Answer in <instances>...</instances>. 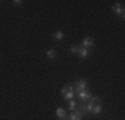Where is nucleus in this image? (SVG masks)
Masks as SVG:
<instances>
[{
  "instance_id": "nucleus-2",
  "label": "nucleus",
  "mask_w": 125,
  "mask_h": 120,
  "mask_svg": "<svg viewBox=\"0 0 125 120\" xmlns=\"http://www.w3.org/2000/svg\"><path fill=\"white\" fill-rule=\"evenodd\" d=\"M87 87H88V83H87V80H84V79H80L79 82L76 83V85H75V91L77 92V94H80V92L85 91V89H87Z\"/></svg>"
},
{
  "instance_id": "nucleus-16",
  "label": "nucleus",
  "mask_w": 125,
  "mask_h": 120,
  "mask_svg": "<svg viewBox=\"0 0 125 120\" xmlns=\"http://www.w3.org/2000/svg\"><path fill=\"white\" fill-rule=\"evenodd\" d=\"M64 120H69V119H64Z\"/></svg>"
},
{
  "instance_id": "nucleus-13",
  "label": "nucleus",
  "mask_w": 125,
  "mask_h": 120,
  "mask_svg": "<svg viewBox=\"0 0 125 120\" xmlns=\"http://www.w3.org/2000/svg\"><path fill=\"white\" fill-rule=\"evenodd\" d=\"M76 107H77L76 101H75V100H71V101H69V109H71V112H72V111H75Z\"/></svg>"
},
{
  "instance_id": "nucleus-8",
  "label": "nucleus",
  "mask_w": 125,
  "mask_h": 120,
  "mask_svg": "<svg viewBox=\"0 0 125 120\" xmlns=\"http://www.w3.org/2000/svg\"><path fill=\"white\" fill-rule=\"evenodd\" d=\"M79 55H80V58H81V59H88V56H89V51H88V48L80 47Z\"/></svg>"
},
{
  "instance_id": "nucleus-4",
  "label": "nucleus",
  "mask_w": 125,
  "mask_h": 120,
  "mask_svg": "<svg viewBox=\"0 0 125 120\" xmlns=\"http://www.w3.org/2000/svg\"><path fill=\"white\" fill-rule=\"evenodd\" d=\"M62 96H64L65 100H69V101H71V100H73V99H75V89H73V87H72V85H69L68 91L65 92V94L62 95Z\"/></svg>"
},
{
  "instance_id": "nucleus-14",
  "label": "nucleus",
  "mask_w": 125,
  "mask_h": 120,
  "mask_svg": "<svg viewBox=\"0 0 125 120\" xmlns=\"http://www.w3.org/2000/svg\"><path fill=\"white\" fill-rule=\"evenodd\" d=\"M23 3H24L23 0H15L13 4H15V5H23Z\"/></svg>"
},
{
  "instance_id": "nucleus-9",
  "label": "nucleus",
  "mask_w": 125,
  "mask_h": 120,
  "mask_svg": "<svg viewBox=\"0 0 125 120\" xmlns=\"http://www.w3.org/2000/svg\"><path fill=\"white\" fill-rule=\"evenodd\" d=\"M65 115H67V111L62 107H59L57 109H56V116H57L59 119H65Z\"/></svg>"
},
{
  "instance_id": "nucleus-11",
  "label": "nucleus",
  "mask_w": 125,
  "mask_h": 120,
  "mask_svg": "<svg viewBox=\"0 0 125 120\" xmlns=\"http://www.w3.org/2000/svg\"><path fill=\"white\" fill-rule=\"evenodd\" d=\"M47 58H48V59H55L56 58V51L55 49L47 51Z\"/></svg>"
},
{
  "instance_id": "nucleus-3",
  "label": "nucleus",
  "mask_w": 125,
  "mask_h": 120,
  "mask_svg": "<svg viewBox=\"0 0 125 120\" xmlns=\"http://www.w3.org/2000/svg\"><path fill=\"white\" fill-rule=\"evenodd\" d=\"M112 10H113V12H115L116 15H120L121 17H124L125 10H124V7H123L121 3H116V4H113L112 5Z\"/></svg>"
},
{
  "instance_id": "nucleus-1",
  "label": "nucleus",
  "mask_w": 125,
  "mask_h": 120,
  "mask_svg": "<svg viewBox=\"0 0 125 120\" xmlns=\"http://www.w3.org/2000/svg\"><path fill=\"white\" fill-rule=\"evenodd\" d=\"M87 111L91 115H100L103 108H101V99L99 96L89 99V103L87 104Z\"/></svg>"
},
{
  "instance_id": "nucleus-12",
  "label": "nucleus",
  "mask_w": 125,
  "mask_h": 120,
  "mask_svg": "<svg viewBox=\"0 0 125 120\" xmlns=\"http://www.w3.org/2000/svg\"><path fill=\"white\" fill-rule=\"evenodd\" d=\"M69 51H71L72 53H79L80 47H79V46H76V44H72V46L69 47Z\"/></svg>"
},
{
  "instance_id": "nucleus-15",
  "label": "nucleus",
  "mask_w": 125,
  "mask_h": 120,
  "mask_svg": "<svg viewBox=\"0 0 125 120\" xmlns=\"http://www.w3.org/2000/svg\"><path fill=\"white\" fill-rule=\"evenodd\" d=\"M68 88H69V85H65V87H62V88H61V95H64L65 92L68 91Z\"/></svg>"
},
{
  "instance_id": "nucleus-6",
  "label": "nucleus",
  "mask_w": 125,
  "mask_h": 120,
  "mask_svg": "<svg viewBox=\"0 0 125 120\" xmlns=\"http://www.w3.org/2000/svg\"><path fill=\"white\" fill-rule=\"evenodd\" d=\"M79 97H80L81 101H89V99L92 97V95H91V92H89L88 89H85V91H83V92L79 94Z\"/></svg>"
},
{
  "instance_id": "nucleus-10",
  "label": "nucleus",
  "mask_w": 125,
  "mask_h": 120,
  "mask_svg": "<svg viewBox=\"0 0 125 120\" xmlns=\"http://www.w3.org/2000/svg\"><path fill=\"white\" fill-rule=\"evenodd\" d=\"M52 36H53V39H56V40H64V37H65V35H64V32H62V31L53 32Z\"/></svg>"
},
{
  "instance_id": "nucleus-5",
  "label": "nucleus",
  "mask_w": 125,
  "mask_h": 120,
  "mask_svg": "<svg viewBox=\"0 0 125 120\" xmlns=\"http://www.w3.org/2000/svg\"><path fill=\"white\" fill-rule=\"evenodd\" d=\"M69 120H83V112L80 109H75L71 112Z\"/></svg>"
},
{
  "instance_id": "nucleus-7",
  "label": "nucleus",
  "mask_w": 125,
  "mask_h": 120,
  "mask_svg": "<svg viewBox=\"0 0 125 120\" xmlns=\"http://www.w3.org/2000/svg\"><path fill=\"white\" fill-rule=\"evenodd\" d=\"M81 46L84 47V48H92V47L94 46V40H93V37H85L84 40H83Z\"/></svg>"
}]
</instances>
